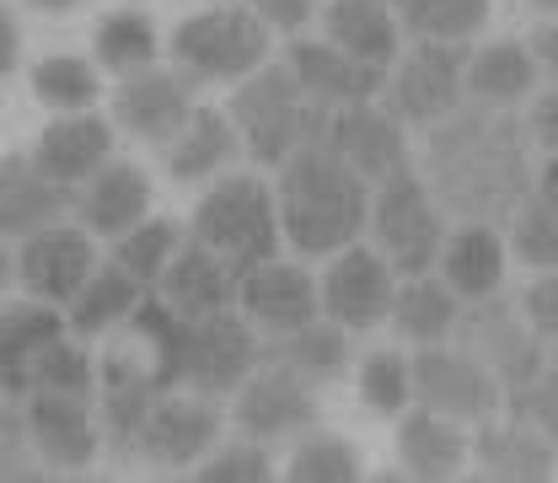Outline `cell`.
Returning a JSON list of instances; mask_svg holds the SVG:
<instances>
[{
	"label": "cell",
	"mask_w": 558,
	"mask_h": 483,
	"mask_svg": "<svg viewBox=\"0 0 558 483\" xmlns=\"http://www.w3.org/2000/svg\"><path fill=\"white\" fill-rule=\"evenodd\" d=\"M532 140L526 124L510 119V108H457L440 124H429L424 150V183L435 205L462 220H505L532 194Z\"/></svg>",
	"instance_id": "obj_1"
},
{
	"label": "cell",
	"mask_w": 558,
	"mask_h": 483,
	"mask_svg": "<svg viewBox=\"0 0 558 483\" xmlns=\"http://www.w3.org/2000/svg\"><path fill=\"white\" fill-rule=\"evenodd\" d=\"M279 237L301 253V258H333L339 247L360 242L365 220H371V183L349 167L344 156L317 140L306 150H295L290 161H279Z\"/></svg>",
	"instance_id": "obj_2"
},
{
	"label": "cell",
	"mask_w": 558,
	"mask_h": 483,
	"mask_svg": "<svg viewBox=\"0 0 558 483\" xmlns=\"http://www.w3.org/2000/svg\"><path fill=\"white\" fill-rule=\"evenodd\" d=\"M226 119L236 124L242 150L258 161V167H279L290 161L295 150L328 140V108L312 102L301 92V81L284 65H258L253 75L236 81V97L226 108Z\"/></svg>",
	"instance_id": "obj_3"
},
{
	"label": "cell",
	"mask_w": 558,
	"mask_h": 483,
	"mask_svg": "<svg viewBox=\"0 0 558 483\" xmlns=\"http://www.w3.org/2000/svg\"><path fill=\"white\" fill-rule=\"evenodd\" d=\"M194 242L231 264V275L264 264L279 253V209L275 189L253 172H220L194 209Z\"/></svg>",
	"instance_id": "obj_4"
},
{
	"label": "cell",
	"mask_w": 558,
	"mask_h": 483,
	"mask_svg": "<svg viewBox=\"0 0 558 483\" xmlns=\"http://www.w3.org/2000/svg\"><path fill=\"white\" fill-rule=\"evenodd\" d=\"M167 55L178 75L189 86H205V81H242L258 65H269V27L242 11L236 0H220L215 11H199L189 16L172 38H167Z\"/></svg>",
	"instance_id": "obj_5"
},
{
	"label": "cell",
	"mask_w": 558,
	"mask_h": 483,
	"mask_svg": "<svg viewBox=\"0 0 558 483\" xmlns=\"http://www.w3.org/2000/svg\"><path fill=\"white\" fill-rule=\"evenodd\" d=\"M371 231H376L381 258L392 264V275L414 279L440 264L446 220H440V205H435L429 183L418 178L414 167L387 178V183H376V194H371Z\"/></svg>",
	"instance_id": "obj_6"
},
{
	"label": "cell",
	"mask_w": 558,
	"mask_h": 483,
	"mask_svg": "<svg viewBox=\"0 0 558 483\" xmlns=\"http://www.w3.org/2000/svg\"><path fill=\"white\" fill-rule=\"evenodd\" d=\"M409 398L418 409L457 424H484L499 414L505 387L494 382V371L478 365L468 349H446V345H418V354L409 360Z\"/></svg>",
	"instance_id": "obj_7"
},
{
	"label": "cell",
	"mask_w": 558,
	"mask_h": 483,
	"mask_svg": "<svg viewBox=\"0 0 558 483\" xmlns=\"http://www.w3.org/2000/svg\"><path fill=\"white\" fill-rule=\"evenodd\" d=\"M462 65H468L462 44L424 38L403 60H392L381 81V108L398 124H440L446 113L462 108Z\"/></svg>",
	"instance_id": "obj_8"
},
{
	"label": "cell",
	"mask_w": 558,
	"mask_h": 483,
	"mask_svg": "<svg viewBox=\"0 0 558 483\" xmlns=\"http://www.w3.org/2000/svg\"><path fill=\"white\" fill-rule=\"evenodd\" d=\"M462 349L494 371V382L510 393V387H521V382H532L543 365H548V354H543V339L521 323V306H510L499 290L494 295H478L468 312H457V328H451Z\"/></svg>",
	"instance_id": "obj_9"
},
{
	"label": "cell",
	"mask_w": 558,
	"mask_h": 483,
	"mask_svg": "<svg viewBox=\"0 0 558 483\" xmlns=\"http://www.w3.org/2000/svg\"><path fill=\"white\" fill-rule=\"evenodd\" d=\"M253 365H258V328L226 306L189 323L178 387H194L199 398H220V393H236L253 376Z\"/></svg>",
	"instance_id": "obj_10"
},
{
	"label": "cell",
	"mask_w": 558,
	"mask_h": 483,
	"mask_svg": "<svg viewBox=\"0 0 558 483\" xmlns=\"http://www.w3.org/2000/svg\"><path fill=\"white\" fill-rule=\"evenodd\" d=\"M392 290H398L392 264H387L381 253L360 247V242L339 247L333 264H328V275H323V285H317L328 323H339L344 334H365V328L387 323V312H392Z\"/></svg>",
	"instance_id": "obj_11"
},
{
	"label": "cell",
	"mask_w": 558,
	"mask_h": 483,
	"mask_svg": "<svg viewBox=\"0 0 558 483\" xmlns=\"http://www.w3.org/2000/svg\"><path fill=\"white\" fill-rule=\"evenodd\" d=\"M22 424L27 440L38 451V462L49 473H86L102 451L97 419H92V398L75 393H27L22 398Z\"/></svg>",
	"instance_id": "obj_12"
},
{
	"label": "cell",
	"mask_w": 558,
	"mask_h": 483,
	"mask_svg": "<svg viewBox=\"0 0 558 483\" xmlns=\"http://www.w3.org/2000/svg\"><path fill=\"white\" fill-rule=\"evenodd\" d=\"M97 269V247H92V231L86 226H44L33 237H22V253L11 258V275L22 279L27 295L49 301L65 312V301L86 285V275Z\"/></svg>",
	"instance_id": "obj_13"
},
{
	"label": "cell",
	"mask_w": 558,
	"mask_h": 483,
	"mask_svg": "<svg viewBox=\"0 0 558 483\" xmlns=\"http://www.w3.org/2000/svg\"><path fill=\"white\" fill-rule=\"evenodd\" d=\"M236 306H242V317H247L264 339H269V334H290V328H306V323L323 317L317 279L306 275L301 264H284L279 253L236 275Z\"/></svg>",
	"instance_id": "obj_14"
},
{
	"label": "cell",
	"mask_w": 558,
	"mask_h": 483,
	"mask_svg": "<svg viewBox=\"0 0 558 483\" xmlns=\"http://www.w3.org/2000/svg\"><path fill=\"white\" fill-rule=\"evenodd\" d=\"M317 424V387L279 371V365H253V376L236 393V430L247 440H290Z\"/></svg>",
	"instance_id": "obj_15"
},
{
	"label": "cell",
	"mask_w": 558,
	"mask_h": 483,
	"mask_svg": "<svg viewBox=\"0 0 558 483\" xmlns=\"http://www.w3.org/2000/svg\"><path fill=\"white\" fill-rule=\"evenodd\" d=\"M194 119V86L178 70H130L113 92V124H124L145 145H172Z\"/></svg>",
	"instance_id": "obj_16"
},
{
	"label": "cell",
	"mask_w": 558,
	"mask_h": 483,
	"mask_svg": "<svg viewBox=\"0 0 558 483\" xmlns=\"http://www.w3.org/2000/svg\"><path fill=\"white\" fill-rule=\"evenodd\" d=\"M92 398H97V435L108 440V451L113 457H135L140 451V430H145V419L156 409V382H150V365H140L130 354H102L97 360V387H92Z\"/></svg>",
	"instance_id": "obj_17"
},
{
	"label": "cell",
	"mask_w": 558,
	"mask_h": 483,
	"mask_svg": "<svg viewBox=\"0 0 558 483\" xmlns=\"http://www.w3.org/2000/svg\"><path fill=\"white\" fill-rule=\"evenodd\" d=\"M284 70H290V75L301 81V92H306L312 102H323L328 113H333V108H354V102H376V97H381V81H387V70L354 60V55H344V49L328 44V38H295L290 55H284Z\"/></svg>",
	"instance_id": "obj_18"
},
{
	"label": "cell",
	"mask_w": 558,
	"mask_h": 483,
	"mask_svg": "<svg viewBox=\"0 0 558 483\" xmlns=\"http://www.w3.org/2000/svg\"><path fill=\"white\" fill-rule=\"evenodd\" d=\"M328 145L344 156L365 183H387L398 172H409V140L403 124L376 108V102H354V108H333L328 113Z\"/></svg>",
	"instance_id": "obj_19"
},
{
	"label": "cell",
	"mask_w": 558,
	"mask_h": 483,
	"mask_svg": "<svg viewBox=\"0 0 558 483\" xmlns=\"http://www.w3.org/2000/svg\"><path fill=\"white\" fill-rule=\"evenodd\" d=\"M220 435V414L209 409V398H178V393H161L156 409L140 430V451L145 462L156 468H194L205 462L209 446Z\"/></svg>",
	"instance_id": "obj_20"
},
{
	"label": "cell",
	"mask_w": 558,
	"mask_h": 483,
	"mask_svg": "<svg viewBox=\"0 0 558 483\" xmlns=\"http://www.w3.org/2000/svg\"><path fill=\"white\" fill-rule=\"evenodd\" d=\"M65 209H75V189L49 178L33 156H5L0 161V237L22 242V237L65 220Z\"/></svg>",
	"instance_id": "obj_21"
},
{
	"label": "cell",
	"mask_w": 558,
	"mask_h": 483,
	"mask_svg": "<svg viewBox=\"0 0 558 483\" xmlns=\"http://www.w3.org/2000/svg\"><path fill=\"white\" fill-rule=\"evenodd\" d=\"M178 317H209V312H226L231 301H236V275H231V264L226 258H215L209 247L199 242H189V247H178L172 258H167V269L156 275L150 285Z\"/></svg>",
	"instance_id": "obj_22"
},
{
	"label": "cell",
	"mask_w": 558,
	"mask_h": 483,
	"mask_svg": "<svg viewBox=\"0 0 558 483\" xmlns=\"http://www.w3.org/2000/svg\"><path fill=\"white\" fill-rule=\"evenodd\" d=\"M75 209H81V226L92 237H124L135 220L150 215V178L140 172L135 161H102L81 194H75Z\"/></svg>",
	"instance_id": "obj_23"
},
{
	"label": "cell",
	"mask_w": 558,
	"mask_h": 483,
	"mask_svg": "<svg viewBox=\"0 0 558 483\" xmlns=\"http://www.w3.org/2000/svg\"><path fill=\"white\" fill-rule=\"evenodd\" d=\"M468 457L478 462V479L494 483H548L558 473V451L537 430H526L521 419L515 424H484L468 440Z\"/></svg>",
	"instance_id": "obj_24"
},
{
	"label": "cell",
	"mask_w": 558,
	"mask_h": 483,
	"mask_svg": "<svg viewBox=\"0 0 558 483\" xmlns=\"http://www.w3.org/2000/svg\"><path fill=\"white\" fill-rule=\"evenodd\" d=\"M108 156H113V124L97 119L92 108H86V113H60V119L38 135V150H33V161H38L49 178L70 183V189H81Z\"/></svg>",
	"instance_id": "obj_25"
},
{
	"label": "cell",
	"mask_w": 558,
	"mask_h": 483,
	"mask_svg": "<svg viewBox=\"0 0 558 483\" xmlns=\"http://www.w3.org/2000/svg\"><path fill=\"white\" fill-rule=\"evenodd\" d=\"M65 334V312L27 295V301H11L0 312V393L22 403V387H27V365L38 360V349H49Z\"/></svg>",
	"instance_id": "obj_26"
},
{
	"label": "cell",
	"mask_w": 558,
	"mask_h": 483,
	"mask_svg": "<svg viewBox=\"0 0 558 483\" xmlns=\"http://www.w3.org/2000/svg\"><path fill=\"white\" fill-rule=\"evenodd\" d=\"M258 365H279V371H290V376H301V382H333V376H344L349 365V334L339 323H306V328H290V334H269V339H258Z\"/></svg>",
	"instance_id": "obj_27"
},
{
	"label": "cell",
	"mask_w": 558,
	"mask_h": 483,
	"mask_svg": "<svg viewBox=\"0 0 558 483\" xmlns=\"http://www.w3.org/2000/svg\"><path fill=\"white\" fill-rule=\"evenodd\" d=\"M398 424V457L409 468V479L446 483L468 468V435L457 430V419H440L429 409H403Z\"/></svg>",
	"instance_id": "obj_28"
},
{
	"label": "cell",
	"mask_w": 558,
	"mask_h": 483,
	"mask_svg": "<svg viewBox=\"0 0 558 483\" xmlns=\"http://www.w3.org/2000/svg\"><path fill=\"white\" fill-rule=\"evenodd\" d=\"M323 33H328V44H339L344 55H354V60H365L376 70H392L398 44H403L398 16H392L387 0H333L323 11Z\"/></svg>",
	"instance_id": "obj_29"
},
{
	"label": "cell",
	"mask_w": 558,
	"mask_h": 483,
	"mask_svg": "<svg viewBox=\"0 0 558 483\" xmlns=\"http://www.w3.org/2000/svg\"><path fill=\"white\" fill-rule=\"evenodd\" d=\"M440 275H446L457 301L494 295L499 279H505V242H499V231L488 220H468L462 231H451L440 242Z\"/></svg>",
	"instance_id": "obj_30"
},
{
	"label": "cell",
	"mask_w": 558,
	"mask_h": 483,
	"mask_svg": "<svg viewBox=\"0 0 558 483\" xmlns=\"http://www.w3.org/2000/svg\"><path fill=\"white\" fill-rule=\"evenodd\" d=\"M236 150H242L236 124L220 108H194L183 135L167 145V172H172V183H205V178H220L236 161Z\"/></svg>",
	"instance_id": "obj_31"
},
{
	"label": "cell",
	"mask_w": 558,
	"mask_h": 483,
	"mask_svg": "<svg viewBox=\"0 0 558 483\" xmlns=\"http://www.w3.org/2000/svg\"><path fill=\"white\" fill-rule=\"evenodd\" d=\"M537 86V60L526 44H484L462 65V92L484 108H515Z\"/></svg>",
	"instance_id": "obj_32"
},
{
	"label": "cell",
	"mask_w": 558,
	"mask_h": 483,
	"mask_svg": "<svg viewBox=\"0 0 558 483\" xmlns=\"http://www.w3.org/2000/svg\"><path fill=\"white\" fill-rule=\"evenodd\" d=\"M140 295H145V285H140L135 275H124V269L108 258V264H97V269L86 275V285L65 301V328L81 334V339H97V334L130 323Z\"/></svg>",
	"instance_id": "obj_33"
},
{
	"label": "cell",
	"mask_w": 558,
	"mask_h": 483,
	"mask_svg": "<svg viewBox=\"0 0 558 483\" xmlns=\"http://www.w3.org/2000/svg\"><path fill=\"white\" fill-rule=\"evenodd\" d=\"M510 253L532 269H558V156L510 215Z\"/></svg>",
	"instance_id": "obj_34"
},
{
	"label": "cell",
	"mask_w": 558,
	"mask_h": 483,
	"mask_svg": "<svg viewBox=\"0 0 558 483\" xmlns=\"http://www.w3.org/2000/svg\"><path fill=\"white\" fill-rule=\"evenodd\" d=\"M457 312H462V301L451 295V285H435V279H403L398 290H392V328L403 334V339H414V345H440V339H451V328H457Z\"/></svg>",
	"instance_id": "obj_35"
},
{
	"label": "cell",
	"mask_w": 558,
	"mask_h": 483,
	"mask_svg": "<svg viewBox=\"0 0 558 483\" xmlns=\"http://www.w3.org/2000/svg\"><path fill=\"white\" fill-rule=\"evenodd\" d=\"M387 5L398 27H409L414 38H435V44H468L488 22V0H387Z\"/></svg>",
	"instance_id": "obj_36"
},
{
	"label": "cell",
	"mask_w": 558,
	"mask_h": 483,
	"mask_svg": "<svg viewBox=\"0 0 558 483\" xmlns=\"http://www.w3.org/2000/svg\"><path fill=\"white\" fill-rule=\"evenodd\" d=\"M92 55H97V65L102 70L130 75V70L156 65L161 38H156V27H150L145 11H113V16L97 22V33H92Z\"/></svg>",
	"instance_id": "obj_37"
},
{
	"label": "cell",
	"mask_w": 558,
	"mask_h": 483,
	"mask_svg": "<svg viewBox=\"0 0 558 483\" xmlns=\"http://www.w3.org/2000/svg\"><path fill=\"white\" fill-rule=\"evenodd\" d=\"M178 247H183V226L167 220V215H145V220H135L124 237H113V264L150 290Z\"/></svg>",
	"instance_id": "obj_38"
},
{
	"label": "cell",
	"mask_w": 558,
	"mask_h": 483,
	"mask_svg": "<svg viewBox=\"0 0 558 483\" xmlns=\"http://www.w3.org/2000/svg\"><path fill=\"white\" fill-rule=\"evenodd\" d=\"M33 97L49 113H86L102 97L97 65L92 60H75V55H49V60L33 65Z\"/></svg>",
	"instance_id": "obj_39"
},
{
	"label": "cell",
	"mask_w": 558,
	"mask_h": 483,
	"mask_svg": "<svg viewBox=\"0 0 558 483\" xmlns=\"http://www.w3.org/2000/svg\"><path fill=\"white\" fill-rule=\"evenodd\" d=\"M92 387H97V365H92V354L75 345V339H54L49 349H38V360L27 365V387H22V398L27 393H75V398H92Z\"/></svg>",
	"instance_id": "obj_40"
},
{
	"label": "cell",
	"mask_w": 558,
	"mask_h": 483,
	"mask_svg": "<svg viewBox=\"0 0 558 483\" xmlns=\"http://www.w3.org/2000/svg\"><path fill=\"white\" fill-rule=\"evenodd\" d=\"M284 473H290V483H354L360 479V457L339 435H306Z\"/></svg>",
	"instance_id": "obj_41"
},
{
	"label": "cell",
	"mask_w": 558,
	"mask_h": 483,
	"mask_svg": "<svg viewBox=\"0 0 558 483\" xmlns=\"http://www.w3.org/2000/svg\"><path fill=\"white\" fill-rule=\"evenodd\" d=\"M360 398H365V409L398 419L409 409V360H403L398 349L371 354V360L360 365Z\"/></svg>",
	"instance_id": "obj_42"
},
{
	"label": "cell",
	"mask_w": 558,
	"mask_h": 483,
	"mask_svg": "<svg viewBox=\"0 0 558 483\" xmlns=\"http://www.w3.org/2000/svg\"><path fill=\"white\" fill-rule=\"evenodd\" d=\"M505 403H510V419H521L526 430H537L558 451V365H543L532 382L510 387Z\"/></svg>",
	"instance_id": "obj_43"
},
{
	"label": "cell",
	"mask_w": 558,
	"mask_h": 483,
	"mask_svg": "<svg viewBox=\"0 0 558 483\" xmlns=\"http://www.w3.org/2000/svg\"><path fill=\"white\" fill-rule=\"evenodd\" d=\"M275 479V462L264 451V440H236V446H220L209 451V462L199 468V483H269Z\"/></svg>",
	"instance_id": "obj_44"
},
{
	"label": "cell",
	"mask_w": 558,
	"mask_h": 483,
	"mask_svg": "<svg viewBox=\"0 0 558 483\" xmlns=\"http://www.w3.org/2000/svg\"><path fill=\"white\" fill-rule=\"evenodd\" d=\"M49 468L38 462L33 440H27V424H22V403L11 398V409H0V483H33L44 479Z\"/></svg>",
	"instance_id": "obj_45"
},
{
	"label": "cell",
	"mask_w": 558,
	"mask_h": 483,
	"mask_svg": "<svg viewBox=\"0 0 558 483\" xmlns=\"http://www.w3.org/2000/svg\"><path fill=\"white\" fill-rule=\"evenodd\" d=\"M521 317L537 339H558V269L537 275L521 290Z\"/></svg>",
	"instance_id": "obj_46"
},
{
	"label": "cell",
	"mask_w": 558,
	"mask_h": 483,
	"mask_svg": "<svg viewBox=\"0 0 558 483\" xmlns=\"http://www.w3.org/2000/svg\"><path fill=\"white\" fill-rule=\"evenodd\" d=\"M253 16L269 33H301L317 16V0H253Z\"/></svg>",
	"instance_id": "obj_47"
},
{
	"label": "cell",
	"mask_w": 558,
	"mask_h": 483,
	"mask_svg": "<svg viewBox=\"0 0 558 483\" xmlns=\"http://www.w3.org/2000/svg\"><path fill=\"white\" fill-rule=\"evenodd\" d=\"M526 140H537L548 156H558V92H543L532 119H526Z\"/></svg>",
	"instance_id": "obj_48"
},
{
	"label": "cell",
	"mask_w": 558,
	"mask_h": 483,
	"mask_svg": "<svg viewBox=\"0 0 558 483\" xmlns=\"http://www.w3.org/2000/svg\"><path fill=\"white\" fill-rule=\"evenodd\" d=\"M16 60H22V38H16V22H11V11L0 5V81L16 70Z\"/></svg>",
	"instance_id": "obj_49"
},
{
	"label": "cell",
	"mask_w": 558,
	"mask_h": 483,
	"mask_svg": "<svg viewBox=\"0 0 558 483\" xmlns=\"http://www.w3.org/2000/svg\"><path fill=\"white\" fill-rule=\"evenodd\" d=\"M532 60L558 81V22H548V27H537V33H532Z\"/></svg>",
	"instance_id": "obj_50"
},
{
	"label": "cell",
	"mask_w": 558,
	"mask_h": 483,
	"mask_svg": "<svg viewBox=\"0 0 558 483\" xmlns=\"http://www.w3.org/2000/svg\"><path fill=\"white\" fill-rule=\"evenodd\" d=\"M33 11H49V16H65V11H75V5H86V0H27Z\"/></svg>",
	"instance_id": "obj_51"
},
{
	"label": "cell",
	"mask_w": 558,
	"mask_h": 483,
	"mask_svg": "<svg viewBox=\"0 0 558 483\" xmlns=\"http://www.w3.org/2000/svg\"><path fill=\"white\" fill-rule=\"evenodd\" d=\"M5 279H11V253H5V237H0V290H5Z\"/></svg>",
	"instance_id": "obj_52"
},
{
	"label": "cell",
	"mask_w": 558,
	"mask_h": 483,
	"mask_svg": "<svg viewBox=\"0 0 558 483\" xmlns=\"http://www.w3.org/2000/svg\"><path fill=\"white\" fill-rule=\"evenodd\" d=\"M537 11H548V16H558V0H532Z\"/></svg>",
	"instance_id": "obj_53"
}]
</instances>
